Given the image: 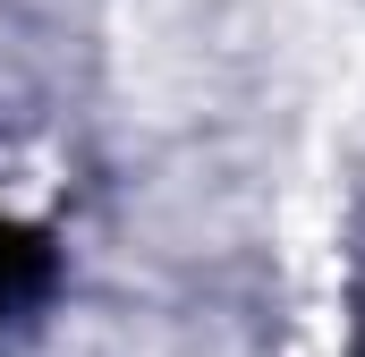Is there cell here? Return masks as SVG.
<instances>
[{
  "mask_svg": "<svg viewBox=\"0 0 365 357\" xmlns=\"http://www.w3.org/2000/svg\"><path fill=\"white\" fill-rule=\"evenodd\" d=\"M357 357H365V306H357Z\"/></svg>",
  "mask_w": 365,
  "mask_h": 357,
  "instance_id": "obj_2",
  "label": "cell"
},
{
  "mask_svg": "<svg viewBox=\"0 0 365 357\" xmlns=\"http://www.w3.org/2000/svg\"><path fill=\"white\" fill-rule=\"evenodd\" d=\"M43 289H51V247H43V230H26V221L0 213V323L26 315Z\"/></svg>",
  "mask_w": 365,
  "mask_h": 357,
  "instance_id": "obj_1",
  "label": "cell"
}]
</instances>
